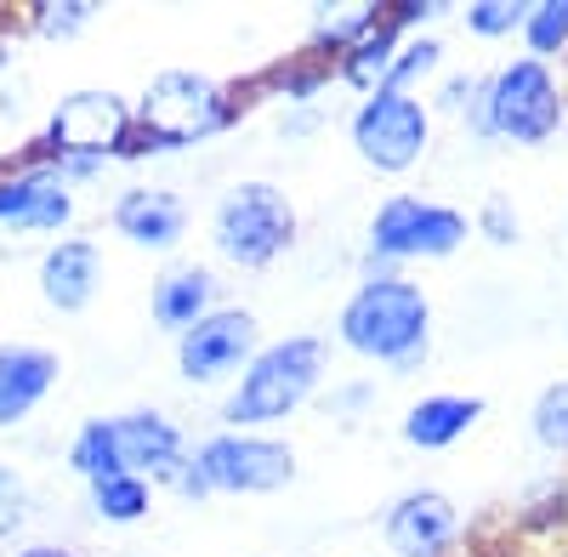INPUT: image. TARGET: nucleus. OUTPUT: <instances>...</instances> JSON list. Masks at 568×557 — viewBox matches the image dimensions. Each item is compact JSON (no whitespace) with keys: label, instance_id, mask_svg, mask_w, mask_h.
<instances>
[{"label":"nucleus","instance_id":"f257e3e1","mask_svg":"<svg viewBox=\"0 0 568 557\" xmlns=\"http://www.w3.org/2000/svg\"><path fill=\"white\" fill-rule=\"evenodd\" d=\"M426 336H433V307H426V291L409 285V278L375 273L342 307V342H347V353L375 358L387 369H415L426 358Z\"/></svg>","mask_w":568,"mask_h":557},{"label":"nucleus","instance_id":"f03ea898","mask_svg":"<svg viewBox=\"0 0 568 557\" xmlns=\"http://www.w3.org/2000/svg\"><path fill=\"white\" fill-rule=\"evenodd\" d=\"M324 369H329V347L318 336H284V342L262 347L240 369V387L227 393L222 422H233V427H273V422H284V415H296L318 393Z\"/></svg>","mask_w":568,"mask_h":557},{"label":"nucleus","instance_id":"7ed1b4c3","mask_svg":"<svg viewBox=\"0 0 568 557\" xmlns=\"http://www.w3.org/2000/svg\"><path fill=\"white\" fill-rule=\"evenodd\" d=\"M466 125L478 136H506V143H546L562 125V91L557 74L535 58H517L506 69H495L489 80H478V98L466 103Z\"/></svg>","mask_w":568,"mask_h":557},{"label":"nucleus","instance_id":"20e7f679","mask_svg":"<svg viewBox=\"0 0 568 557\" xmlns=\"http://www.w3.org/2000/svg\"><path fill=\"white\" fill-rule=\"evenodd\" d=\"M131 120H136V136L125 149H187V143L216 136L233 120V109H227L216 80H205L194 69H171V74L149 80Z\"/></svg>","mask_w":568,"mask_h":557},{"label":"nucleus","instance_id":"39448f33","mask_svg":"<svg viewBox=\"0 0 568 557\" xmlns=\"http://www.w3.org/2000/svg\"><path fill=\"white\" fill-rule=\"evenodd\" d=\"M216 251L233 267H273L296 245V205L273 182H233L216 200Z\"/></svg>","mask_w":568,"mask_h":557},{"label":"nucleus","instance_id":"423d86ee","mask_svg":"<svg viewBox=\"0 0 568 557\" xmlns=\"http://www.w3.org/2000/svg\"><path fill=\"white\" fill-rule=\"evenodd\" d=\"M426 136H433V114L415 91H369L353 114V149L382 176L409 171L426 154Z\"/></svg>","mask_w":568,"mask_h":557},{"label":"nucleus","instance_id":"0eeeda50","mask_svg":"<svg viewBox=\"0 0 568 557\" xmlns=\"http://www.w3.org/2000/svg\"><path fill=\"white\" fill-rule=\"evenodd\" d=\"M194 467L211 495H267L296 478V455L278 438H251V433H222L194 449Z\"/></svg>","mask_w":568,"mask_h":557},{"label":"nucleus","instance_id":"6e6552de","mask_svg":"<svg viewBox=\"0 0 568 557\" xmlns=\"http://www.w3.org/2000/svg\"><path fill=\"white\" fill-rule=\"evenodd\" d=\"M131 143V103L120 91H69L45 120V149L58 160H103Z\"/></svg>","mask_w":568,"mask_h":557},{"label":"nucleus","instance_id":"1a4fd4ad","mask_svg":"<svg viewBox=\"0 0 568 557\" xmlns=\"http://www.w3.org/2000/svg\"><path fill=\"white\" fill-rule=\"evenodd\" d=\"M466 240V216L433 200H387L369 222V256L375 262H409V256H449Z\"/></svg>","mask_w":568,"mask_h":557},{"label":"nucleus","instance_id":"9d476101","mask_svg":"<svg viewBox=\"0 0 568 557\" xmlns=\"http://www.w3.org/2000/svg\"><path fill=\"white\" fill-rule=\"evenodd\" d=\"M256 358V318L245 307H211L194 331L176 336V364L187 382H222Z\"/></svg>","mask_w":568,"mask_h":557},{"label":"nucleus","instance_id":"9b49d317","mask_svg":"<svg viewBox=\"0 0 568 557\" xmlns=\"http://www.w3.org/2000/svg\"><path fill=\"white\" fill-rule=\"evenodd\" d=\"M74 216V194L52 165H29L18 176H0V227L12 234H58Z\"/></svg>","mask_w":568,"mask_h":557},{"label":"nucleus","instance_id":"f8f14e48","mask_svg":"<svg viewBox=\"0 0 568 557\" xmlns=\"http://www.w3.org/2000/svg\"><path fill=\"white\" fill-rule=\"evenodd\" d=\"M455 535H460V513L438 489H415V495L393 500V513H387V546L398 557H444L455 546Z\"/></svg>","mask_w":568,"mask_h":557},{"label":"nucleus","instance_id":"ddd939ff","mask_svg":"<svg viewBox=\"0 0 568 557\" xmlns=\"http://www.w3.org/2000/svg\"><path fill=\"white\" fill-rule=\"evenodd\" d=\"M114 438H120V460L131 478H171L187 449H182V433L171 415L160 409H131V415H114Z\"/></svg>","mask_w":568,"mask_h":557},{"label":"nucleus","instance_id":"4468645a","mask_svg":"<svg viewBox=\"0 0 568 557\" xmlns=\"http://www.w3.org/2000/svg\"><path fill=\"white\" fill-rule=\"evenodd\" d=\"M98 285H103V251L91 240H63V245L45 251V262H40V296L52 302L58 313L91 307Z\"/></svg>","mask_w":568,"mask_h":557},{"label":"nucleus","instance_id":"2eb2a0df","mask_svg":"<svg viewBox=\"0 0 568 557\" xmlns=\"http://www.w3.org/2000/svg\"><path fill=\"white\" fill-rule=\"evenodd\" d=\"M52 387H58V353L18 342L0 347V427H18L23 415H34Z\"/></svg>","mask_w":568,"mask_h":557},{"label":"nucleus","instance_id":"dca6fc26","mask_svg":"<svg viewBox=\"0 0 568 557\" xmlns=\"http://www.w3.org/2000/svg\"><path fill=\"white\" fill-rule=\"evenodd\" d=\"M114 227L142 251H171L187 234V205L165 189H131L114 200Z\"/></svg>","mask_w":568,"mask_h":557},{"label":"nucleus","instance_id":"f3484780","mask_svg":"<svg viewBox=\"0 0 568 557\" xmlns=\"http://www.w3.org/2000/svg\"><path fill=\"white\" fill-rule=\"evenodd\" d=\"M149 307H154L160 331L182 336V331H194V324L216 307V278H211L205 267H165Z\"/></svg>","mask_w":568,"mask_h":557},{"label":"nucleus","instance_id":"a211bd4d","mask_svg":"<svg viewBox=\"0 0 568 557\" xmlns=\"http://www.w3.org/2000/svg\"><path fill=\"white\" fill-rule=\"evenodd\" d=\"M484 415L478 398H466V393H433V398H420L409 404L404 415V444L415 449H449L460 433H471V422Z\"/></svg>","mask_w":568,"mask_h":557},{"label":"nucleus","instance_id":"6ab92c4d","mask_svg":"<svg viewBox=\"0 0 568 557\" xmlns=\"http://www.w3.org/2000/svg\"><path fill=\"white\" fill-rule=\"evenodd\" d=\"M69 467L85 478V484H103V478H120L125 460H120V438H114V422H85L80 438L69 444Z\"/></svg>","mask_w":568,"mask_h":557},{"label":"nucleus","instance_id":"aec40b11","mask_svg":"<svg viewBox=\"0 0 568 557\" xmlns=\"http://www.w3.org/2000/svg\"><path fill=\"white\" fill-rule=\"evenodd\" d=\"M393 58H398V23H382L364 45H353V52L342 58V80L347 85H364V98H369V91H382Z\"/></svg>","mask_w":568,"mask_h":557},{"label":"nucleus","instance_id":"412c9836","mask_svg":"<svg viewBox=\"0 0 568 557\" xmlns=\"http://www.w3.org/2000/svg\"><path fill=\"white\" fill-rule=\"evenodd\" d=\"M91 506H98V518L103 524H136L142 513H149V478H103V484H91Z\"/></svg>","mask_w":568,"mask_h":557},{"label":"nucleus","instance_id":"4be33fe9","mask_svg":"<svg viewBox=\"0 0 568 557\" xmlns=\"http://www.w3.org/2000/svg\"><path fill=\"white\" fill-rule=\"evenodd\" d=\"M524 40H529V58L546 63L568 45V0H540V7L524 12Z\"/></svg>","mask_w":568,"mask_h":557},{"label":"nucleus","instance_id":"5701e85b","mask_svg":"<svg viewBox=\"0 0 568 557\" xmlns=\"http://www.w3.org/2000/svg\"><path fill=\"white\" fill-rule=\"evenodd\" d=\"M375 29H382V12L375 7H347V12H318L313 18V45H364Z\"/></svg>","mask_w":568,"mask_h":557},{"label":"nucleus","instance_id":"b1692460","mask_svg":"<svg viewBox=\"0 0 568 557\" xmlns=\"http://www.w3.org/2000/svg\"><path fill=\"white\" fill-rule=\"evenodd\" d=\"M529 427H535L540 449L568 455V382H551V387L535 398V409H529Z\"/></svg>","mask_w":568,"mask_h":557},{"label":"nucleus","instance_id":"393cba45","mask_svg":"<svg viewBox=\"0 0 568 557\" xmlns=\"http://www.w3.org/2000/svg\"><path fill=\"white\" fill-rule=\"evenodd\" d=\"M438 58H444V45H438V40H409V45H398V58H393L382 91H409L415 80H426V74L438 69Z\"/></svg>","mask_w":568,"mask_h":557},{"label":"nucleus","instance_id":"a878e982","mask_svg":"<svg viewBox=\"0 0 568 557\" xmlns=\"http://www.w3.org/2000/svg\"><path fill=\"white\" fill-rule=\"evenodd\" d=\"M524 12L529 7H517V0H478V7H466V29L484 40H500L511 29H524Z\"/></svg>","mask_w":568,"mask_h":557},{"label":"nucleus","instance_id":"bb28decb","mask_svg":"<svg viewBox=\"0 0 568 557\" xmlns=\"http://www.w3.org/2000/svg\"><path fill=\"white\" fill-rule=\"evenodd\" d=\"M91 18V7H80V0H45V7H34V34H45V40H69V34H80Z\"/></svg>","mask_w":568,"mask_h":557},{"label":"nucleus","instance_id":"cd10ccee","mask_svg":"<svg viewBox=\"0 0 568 557\" xmlns=\"http://www.w3.org/2000/svg\"><path fill=\"white\" fill-rule=\"evenodd\" d=\"M23 518H29V489H23V478L12 467H0V540L18 535Z\"/></svg>","mask_w":568,"mask_h":557},{"label":"nucleus","instance_id":"c85d7f7f","mask_svg":"<svg viewBox=\"0 0 568 557\" xmlns=\"http://www.w3.org/2000/svg\"><path fill=\"white\" fill-rule=\"evenodd\" d=\"M484 234H489L495 245H511L517 234H524V222H517L511 200H489V205H484Z\"/></svg>","mask_w":568,"mask_h":557},{"label":"nucleus","instance_id":"c756f323","mask_svg":"<svg viewBox=\"0 0 568 557\" xmlns=\"http://www.w3.org/2000/svg\"><path fill=\"white\" fill-rule=\"evenodd\" d=\"M12 557H74V551H63V546H23V551H12Z\"/></svg>","mask_w":568,"mask_h":557}]
</instances>
